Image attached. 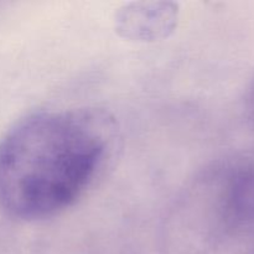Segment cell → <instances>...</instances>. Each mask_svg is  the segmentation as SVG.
<instances>
[{
	"label": "cell",
	"instance_id": "1",
	"mask_svg": "<svg viewBox=\"0 0 254 254\" xmlns=\"http://www.w3.org/2000/svg\"><path fill=\"white\" fill-rule=\"evenodd\" d=\"M121 139L116 118L97 107L20 119L0 140V208L21 222L61 215L113 165Z\"/></svg>",
	"mask_w": 254,
	"mask_h": 254
},
{
	"label": "cell",
	"instance_id": "2",
	"mask_svg": "<svg viewBox=\"0 0 254 254\" xmlns=\"http://www.w3.org/2000/svg\"><path fill=\"white\" fill-rule=\"evenodd\" d=\"M179 10L174 2H131L116 16L117 31L133 41H155L168 37L178 24Z\"/></svg>",
	"mask_w": 254,
	"mask_h": 254
},
{
	"label": "cell",
	"instance_id": "3",
	"mask_svg": "<svg viewBox=\"0 0 254 254\" xmlns=\"http://www.w3.org/2000/svg\"><path fill=\"white\" fill-rule=\"evenodd\" d=\"M221 179L216 192L222 222L235 230H254V165L231 168Z\"/></svg>",
	"mask_w": 254,
	"mask_h": 254
},
{
	"label": "cell",
	"instance_id": "4",
	"mask_svg": "<svg viewBox=\"0 0 254 254\" xmlns=\"http://www.w3.org/2000/svg\"><path fill=\"white\" fill-rule=\"evenodd\" d=\"M246 112H247L248 119L253 123L254 126V81L248 91L247 98H246Z\"/></svg>",
	"mask_w": 254,
	"mask_h": 254
}]
</instances>
